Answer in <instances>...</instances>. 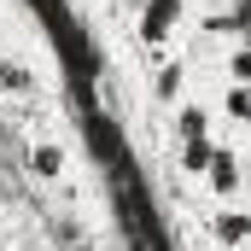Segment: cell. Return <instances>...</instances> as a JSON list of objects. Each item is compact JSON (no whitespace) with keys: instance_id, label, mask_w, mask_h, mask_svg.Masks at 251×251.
Masks as SVG:
<instances>
[{"instance_id":"1","label":"cell","mask_w":251,"mask_h":251,"mask_svg":"<svg viewBox=\"0 0 251 251\" xmlns=\"http://www.w3.org/2000/svg\"><path fill=\"white\" fill-rule=\"evenodd\" d=\"M181 18H187V0H140V18H134V35L158 53V47H170L176 41V29H181Z\"/></svg>"},{"instance_id":"2","label":"cell","mask_w":251,"mask_h":251,"mask_svg":"<svg viewBox=\"0 0 251 251\" xmlns=\"http://www.w3.org/2000/svg\"><path fill=\"white\" fill-rule=\"evenodd\" d=\"M204 234H210L216 251H251V204H240V199L216 204L210 222H204Z\"/></svg>"},{"instance_id":"3","label":"cell","mask_w":251,"mask_h":251,"mask_svg":"<svg viewBox=\"0 0 251 251\" xmlns=\"http://www.w3.org/2000/svg\"><path fill=\"white\" fill-rule=\"evenodd\" d=\"M204 187L216 193V204L240 199V187H246V170H240V152H234V146H216V158H210V170H204Z\"/></svg>"},{"instance_id":"4","label":"cell","mask_w":251,"mask_h":251,"mask_svg":"<svg viewBox=\"0 0 251 251\" xmlns=\"http://www.w3.org/2000/svg\"><path fill=\"white\" fill-rule=\"evenodd\" d=\"M64 170H70V152H64L59 140H35L29 146V176L35 181H59Z\"/></svg>"},{"instance_id":"5","label":"cell","mask_w":251,"mask_h":251,"mask_svg":"<svg viewBox=\"0 0 251 251\" xmlns=\"http://www.w3.org/2000/svg\"><path fill=\"white\" fill-rule=\"evenodd\" d=\"M210 158H216V134H199V140H176V164H181V176H193V181H204Z\"/></svg>"},{"instance_id":"6","label":"cell","mask_w":251,"mask_h":251,"mask_svg":"<svg viewBox=\"0 0 251 251\" xmlns=\"http://www.w3.org/2000/svg\"><path fill=\"white\" fill-rule=\"evenodd\" d=\"M199 134H210V105L181 100L176 105V140H199Z\"/></svg>"},{"instance_id":"7","label":"cell","mask_w":251,"mask_h":251,"mask_svg":"<svg viewBox=\"0 0 251 251\" xmlns=\"http://www.w3.org/2000/svg\"><path fill=\"white\" fill-rule=\"evenodd\" d=\"M29 82H35V70H29L24 59H12V53L0 59V94H24Z\"/></svg>"},{"instance_id":"8","label":"cell","mask_w":251,"mask_h":251,"mask_svg":"<svg viewBox=\"0 0 251 251\" xmlns=\"http://www.w3.org/2000/svg\"><path fill=\"white\" fill-rule=\"evenodd\" d=\"M222 111H228L234 123H251V82H228V100H222Z\"/></svg>"},{"instance_id":"9","label":"cell","mask_w":251,"mask_h":251,"mask_svg":"<svg viewBox=\"0 0 251 251\" xmlns=\"http://www.w3.org/2000/svg\"><path fill=\"white\" fill-rule=\"evenodd\" d=\"M158 100H176V105H181V70H176V64L158 76Z\"/></svg>"},{"instance_id":"10","label":"cell","mask_w":251,"mask_h":251,"mask_svg":"<svg viewBox=\"0 0 251 251\" xmlns=\"http://www.w3.org/2000/svg\"><path fill=\"white\" fill-rule=\"evenodd\" d=\"M228 70H234V82H251V53H234V64H228Z\"/></svg>"},{"instance_id":"11","label":"cell","mask_w":251,"mask_h":251,"mask_svg":"<svg viewBox=\"0 0 251 251\" xmlns=\"http://www.w3.org/2000/svg\"><path fill=\"white\" fill-rule=\"evenodd\" d=\"M246 128H251V123H246Z\"/></svg>"}]
</instances>
